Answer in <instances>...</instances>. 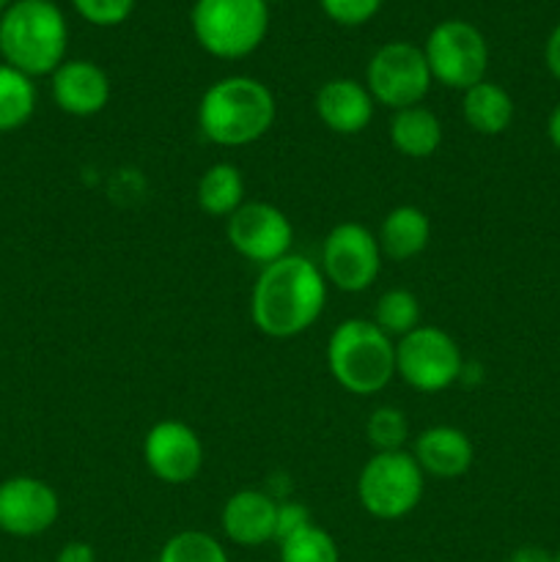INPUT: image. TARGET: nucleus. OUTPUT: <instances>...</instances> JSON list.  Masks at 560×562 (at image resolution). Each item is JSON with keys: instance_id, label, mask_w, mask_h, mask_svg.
I'll list each match as a JSON object with an SVG mask.
<instances>
[{"instance_id": "obj_24", "label": "nucleus", "mask_w": 560, "mask_h": 562, "mask_svg": "<svg viewBox=\"0 0 560 562\" xmlns=\"http://www.w3.org/2000/svg\"><path fill=\"white\" fill-rule=\"evenodd\" d=\"M157 562H231L223 543L203 530H181L159 549Z\"/></svg>"}, {"instance_id": "obj_32", "label": "nucleus", "mask_w": 560, "mask_h": 562, "mask_svg": "<svg viewBox=\"0 0 560 562\" xmlns=\"http://www.w3.org/2000/svg\"><path fill=\"white\" fill-rule=\"evenodd\" d=\"M508 562H555V554H549L544 547H536V543H525V547L511 552Z\"/></svg>"}, {"instance_id": "obj_9", "label": "nucleus", "mask_w": 560, "mask_h": 562, "mask_svg": "<svg viewBox=\"0 0 560 562\" xmlns=\"http://www.w3.org/2000/svg\"><path fill=\"white\" fill-rule=\"evenodd\" d=\"M434 77L423 47L412 42H388L371 55L366 66V88L373 102L388 110L423 104Z\"/></svg>"}, {"instance_id": "obj_28", "label": "nucleus", "mask_w": 560, "mask_h": 562, "mask_svg": "<svg viewBox=\"0 0 560 562\" xmlns=\"http://www.w3.org/2000/svg\"><path fill=\"white\" fill-rule=\"evenodd\" d=\"M384 0H318L324 14L344 27H360L379 14Z\"/></svg>"}, {"instance_id": "obj_3", "label": "nucleus", "mask_w": 560, "mask_h": 562, "mask_svg": "<svg viewBox=\"0 0 560 562\" xmlns=\"http://www.w3.org/2000/svg\"><path fill=\"white\" fill-rule=\"evenodd\" d=\"M69 25L53 0H14L0 14V58L27 77L53 75L66 60Z\"/></svg>"}, {"instance_id": "obj_8", "label": "nucleus", "mask_w": 560, "mask_h": 562, "mask_svg": "<svg viewBox=\"0 0 560 562\" xmlns=\"http://www.w3.org/2000/svg\"><path fill=\"white\" fill-rule=\"evenodd\" d=\"M461 368L464 357L459 344L443 327L421 324L395 344V376L417 393L434 395L453 387L461 379Z\"/></svg>"}, {"instance_id": "obj_19", "label": "nucleus", "mask_w": 560, "mask_h": 562, "mask_svg": "<svg viewBox=\"0 0 560 562\" xmlns=\"http://www.w3.org/2000/svg\"><path fill=\"white\" fill-rule=\"evenodd\" d=\"M390 143L401 157H434L443 146V121L434 110L423 108V104L395 110L393 119H390Z\"/></svg>"}, {"instance_id": "obj_22", "label": "nucleus", "mask_w": 560, "mask_h": 562, "mask_svg": "<svg viewBox=\"0 0 560 562\" xmlns=\"http://www.w3.org/2000/svg\"><path fill=\"white\" fill-rule=\"evenodd\" d=\"M36 113V86L9 64H0V135L16 132Z\"/></svg>"}, {"instance_id": "obj_33", "label": "nucleus", "mask_w": 560, "mask_h": 562, "mask_svg": "<svg viewBox=\"0 0 560 562\" xmlns=\"http://www.w3.org/2000/svg\"><path fill=\"white\" fill-rule=\"evenodd\" d=\"M547 137H549V143H552V146L560 151V102L555 104L552 113H549V119H547Z\"/></svg>"}, {"instance_id": "obj_5", "label": "nucleus", "mask_w": 560, "mask_h": 562, "mask_svg": "<svg viewBox=\"0 0 560 562\" xmlns=\"http://www.w3.org/2000/svg\"><path fill=\"white\" fill-rule=\"evenodd\" d=\"M192 36L212 58L239 60L256 53L269 31L267 0H195Z\"/></svg>"}, {"instance_id": "obj_6", "label": "nucleus", "mask_w": 560, "mask_h": 562, "mask_svg": "<svg viewBox=\"0 0 560 562\" xmlns=\"http://www.w3.org/2000/svg\"><path fill=\"white\" fill-rule=\"evenodd\" d=\"M423 492L426 475L406 450L373 453L357 475V503L373 519H404L421 505Z\"/></svg>"}, {"instance_id": "obj_14", "label": "nucleus", "mask_w": 560, "mask_h": 562, "mask_svg": "<svg viewBox=\"0 0 560 562\" xmlns=\"http://www.w3.org/2000/svg\"><path fill=\"white\" fill-rule=\"evenodd\" d=\"M49 93L60 113L75 115V119H91L108 108L110 77L93 60L71 58L49 75Z\"/></svg>"}, {"instance_id": "obj_25", "label": "nucleus", "mask_w": 560, "mask_h": 562, "mask_svg": "<svg viewBox=\"0 0 560 562\" xmlns=\"http://www.w3.org/2000/svg\"><path fill=\"white\" fill-rule=\"evenodd\" d=\"M280 562H340V549L324 527L307 525L305 530L278 543Z\"/></svg>"}, {"instance_id": "obj_2", "label": "nucleus", "mask_w": 560, "mask_h": 562, "mask_svg": "<svg viewBox=\"0 0 560 562\" xmlns=\"http://www.w3.org/2000/svg\"><path fill=\"white\" fill-rule=\"evenodd\" d=\"M275 119V93L267 82L247 75H231L212 82L198 102V130L209 143L223 148L261 140L272 130Z\"/></svg>"}, {"instance_id": "obj_31", "label": "nucleus", "mask_w": 560, "mask_h": 562, "mask_svg": "<svg viewBox=\"0 0 560 562\" xmlns=\"http://www.w3.org/2000/svg\"><path fill=\"white\" fill-rule=\"evenodd\" d=\"M544 64H547L549 75L560 80V22L552 27L547 44H544Z\"/></svg>"}, {"instance_id": "obj_20", "label": "nucleus", "mask_w": 560, "mask_h": 562, "mask_svg": "<svg viewBox=\"0 0 560 562\" xmlns=\"http://www.w3.org/2000/svg\"><path fill=\"white\" fill-rule=\"evenodd\" d=\"M461 115L475 135L497 137L514 121V99L497 82L481 80L461 97Z\"/></svg>"}, {"instance_id": "obj_35", "label": "nucleus", "mask_w": 560, "mask_h": 562, "mask_svg": "<svg viewBox=\"0 0 560 562\" xmlns=\"http://www.w3.org/2000/svg\"><path fill=\"white\" fill-rule=\"evenodd\" d=\"M555 562H560V552H558V554H555Z\"/></svg>"}, {"instance_id": "obj_23", "label": "nucleus", "mask_w": 560, "mask_h": 562, "mask_svg": "<svg viewBox=\"0 0 560 562\" xmlns=\"http://www.w3.org/2000/svg\"><path fill=\"white\" fill-rule=\"evenodd\" d=\"M371 322L388 338H404L412 329L421 327V302H417V296L412 291L390 289L373 305Z\"/></svg>"}, {"instance_id": "obj_4", "label": "nucleus", "mask_w": 560, "mask_h": 562, "mask_svg": "<svg viewBox=\"0 0 560 562\" xmlns=\"http://www.w3.org/2000/svg\"><path fill=\"white\" fill-rule=\"evenodd\" d=\"M327 366L346 393L377 395L395 376V340L371 318H346L329 335Z\"/></svg>"}, {"instance_id": "obj_21", "label": "nucleus", "mask_w": 560, "mask_h": 562, "mask_svg": "<svg viewBox=\"0 0 560 562\" xmlns=\"http://www.w3.org/2000/svg\"><path fill=\"white\" fill-rule=\"evenodd\" d=\"M195 201L209 217L228 220L245 203V176L231 162L209 165L198 179Z\"/></svg>"}, {"instance_id": "obj_12", "label": "nucleus", "mask_w": 560, "mask_h": 562, "mask_svg": "<svg viewBox=\"0 0 560 562\" xmlns=\"http://www.w3.org/2000/svg\"><path fill=\"white\" fill-rule=\"evenodd\" d=\"M143 461L159 483L184 486L201 472L203 442L187 423L159 420L143 437Z\"/></svg>"}, {"instance_id": "obj_17", "label": "nucleus", "mask_w": 560, "mask_h": 562, "mask_svg": "<svg viewBox=\"0 0 560 562\" xmlns=\"http://www.w3.org/2000/svg\"><path fill=\"white\" fill-rule=\"evenodd\" d=\"M412 456L423 475H432L437 481H456L470 472L472 461H475V448L461 428L432 426L417 434Z\"/></svg>"}, {"instance_id": "obj_7", "label": "nucleus", "mask_w": 560, "mask_h": 562, "mask_svg": "<svg viewBox=\"0 0 560 562\" xmlns=\"http://www.w3.org/2000/svg\"><path fill=\"white\" fill-rule=\"evenodd\" d=\"M428 71L445 88L464 93L486 80L489 44L483 33L467 20H443L428 31L423 44Z\"/></svg>"}, {"instance_id": "obj_27", "label": "nucleus", "mask_w": 560, "mask_h": 562, "mask_svg": "<svg viewBox=\"0 0 560 562\" xmlns=\"http://www.w3.org/2000/svg\"><path fill=\"white\" fill-rule=\"evenodd\" d=\"M137 0H71L77 14L97 27H115L130 20Z\"/></svg>"}, {"instance_id": "obj_29", "label": "nucleus", "mask_w": 560, "mask_h": 562, "mask_svg": "<svg viewBox=\"0 0 560 562\" xmlns=\"http://www.w3.org/2000/svg\"><path fill=\"white\" fill-rule=\"evenodd\" d=\"M307 525H313V519L311 510H307L305 505L296 503V499H280L278 516H275V543L285 541V538H291L294 532L305 530Z\"/></svg>"}, {"instance_id": "obj_26", "label": "nucleus", "mask_w": 560, "mask_h": 562, "mask_svg": "<svg viewBox=\"0 0 560 562\" xmlns=\"http://www.w3.org/2000/svg\"><path fill=\"white\" fill-rule=\"evenodd\" d=\"M366 439L373 453L404 450L410 439V420L399 406H377L366 420Z\"/></svg>"}, {"instance_id": "obj_10", "label": "nucleus", "mask_w": 560, "mask_h": 562, "mask_svg": "<svg viewBox=\"0 0 560 562\" xmlns=\"http://www.w3.org/2000/svg\"><path fill=\"white\" fill-rule=\"evenodd\" d=\"M382 258L371 228L362 223H338L324 239L318 267L327 285H335L344 294H362L377 283Z\"/></svg>"}, {"instance_id": "obj_34", "label": "nucleus", "mask_w": 560, "mask_h": 562, "mask_svg": "<svg viewBox=\"0 0 560 562\" xmlns=\"http://www.w3.org/2000/svg\"><path fill=\"white\" fill-rule=\"evenodd\" d=\"M11 3H14V0H0V14H3V11H5V9H9V5H11Z\"/></svg>"}, {"instance_id": "obj_13", "label": "nucleus", "mask_w": 560, "mask_h": 562, "mask_svg": "<svg viewBox=\"0 0 560 562\" xmlns=\"http://www.w3.org/2000/svg\"><path fill=\"white\" fill-rule=\"evenodd\" d=\"M60 516V497L49 483L14 475L0 483V532L11 538H38L53 530Z\"/></svg>"}, {"instance_id": "obj_16", "label": "nucleus", "mask_w": 560, "mask_h": 562, "mask_svg": "<svg viewBox=\"0 0 560 562\" xmlns=\"http://www.w3.org/2000/svg\"><path fill=\"white\" fill-rule=\"evenodd\" d=\"M275 516H278V499L269 497L264 488H242L223 503L220 527L231 543L256 549L275 541Z\"/></svg>"}, {"instance_id": "obj_1", "label": "nucleus", "mask_w": 560, "mask_h": 562, "mask_svg": "<svg viewBox=\"0 0 560 562\" xmlns=\"http://www.w3.org/2000/svg\"><path fill=\"white\" fill-rule=\"evenodd\" d=\"M327 305L322 267L305 256H283L258 269L250 291V318L267 338L289 340L307 333Z\"/></svg>"}, {"instance_id": "obj_30", "label": "nucleus", "mask_w": 560, "mask_h": 562, "mask_svg": "<svg viewBox=\"0 0 560 562\" xmlns=\"http://www.w3.org/2000/svg\"><path fill=\"white\" fill-rule=\"evenodd\" d=\"M55 562H97V549L86 541H69L55 554Z\"/></svg>"}, {"instance_id": "obj_15", "label": "nucleus", "mask_w": 560, "mask_h": 562, "mask_svg": "<svg viewBox=\"0 0 560 562\" xmlns=\"http://www.w3.org/2000/svg\"><path fill=\"white\" fill-rule=\"evenodd\" d=\"M313 110L329 132L351 137L368 130L377 102L368 93L366 82H357L351 77H333L316 91Z\"/></svg>"}, {"instance_id": "obj_36", "label": "nucleus", "mask_w": 560, "mask_h": 562, "mask_svg": "<svg viewBox=\"0 0 560 562\" xmlns=\"http://www.w3.org/2000/svg\"><path fill=\"white\" fill-rule=\"evenodd\" d=\"M267 3H269V0H267Z\"/></svg>"}, {"instance_id": "obj_11", "label": "nucleus", "mask_w": 560, "mask_h": 562, "mask_svg": "<svg viewBox=\"0 0 560 562\" xmlns=\"http://www.w3.org/2000/svg\"><path fill=\"white\" fill-rule=\"evenodd\" d=\"M228 245L258 269L289 256L294 245V225L289 214L267 201H245L225 220Z\"/></svg>"}, {"instance_id": "obj_18", "label": "nucleus", "mask_w": 560, "mask_h": 562, "mask_svg": "<svg viewBox=\"0 0 560 562\" xmlns=\"http://www.w3.org/2000/svg\"><path fill=\"white\" fill-rule=\"evenodd\" d=\"M377 239L384 258H390V261H412L432 241V220L423 209L404 203V206H395L384 214Z\"/></svg>"}]
</instances>
